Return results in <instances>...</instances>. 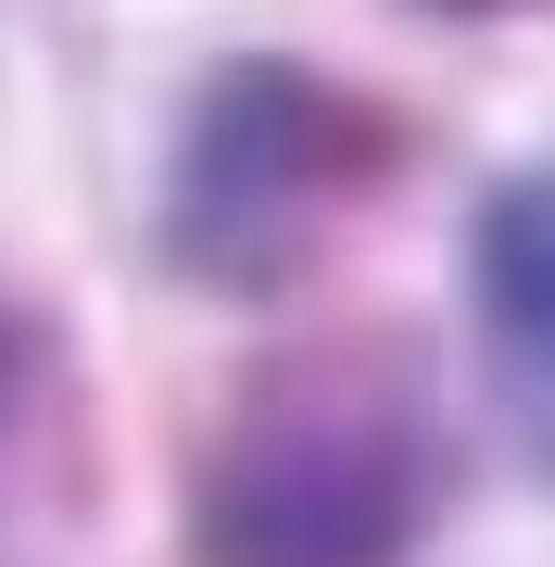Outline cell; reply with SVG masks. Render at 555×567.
Wrapping results in <instances>:
<instances>
[{"label":"cell","instance_id":"3","mask_svg":"<svg viewBox=\"0 0 555 567\" xmlns=\"http://www.w3.org/2000/svg\"><path fill=\"white\" fill-rule=\"evenodd\" d=\"M467 303H480V365H493V416L517 466L555 492V164L480 189L467 215Z\"/></svg>","mask_w":555,"mask_h":567},{"label":"cell","instance_id":"1","mask_svg":"<svg viewBox=\"0 0 555 567\" xmlns=\"http://www.w3.org/2000/svg\"><path fill=\"white\" fill-rule=\"evenodd\" d=\"M442 505V416L417 353L304 341L253 365L215 442L189 454L177 555L189 567H404Z\"/></svg>","mask_w":555,"mask_h":567},{"label":"cell","instance_id":"5","mask_svg":"<svg viewBox=\"0 0 555 567\" xmlns=\"http://www.w3.org/2000/svg\"><path fill=\"white\" fill-rule=\"evenodd\" d=\"M430 13H467L480 25V13H543V0H430Z\"/></svg>","mask_w":555,"mask_h":567},{"label":"cell","instance_id":"4","mask_svg":"<svg viewBox=\"0 0 555 567\" xmlns=\"http://www.w3.org/2000/svg\"><path fill=\"white\" fill-rule=\"evenodd\" d=\"M39 404H51V328H39L25 290H0V442H13Z\"/></svg>","mask_w":555,"mask_h":567},{"label":"cell","instance_id":"2","mask_svg":"<svg viewBox=\"0 0 555 567\" xmlns=\"http://www.w3.org/2000/svg\"><path fill=\"white\" fill-rule=\"evenodd\" d=\"M404 114L379 89H341L329 63L290 51H227L177 114L165 189H152V240L189 290L227 303H278L353 215L404 177Z\"/></svg>","mask_w":555,"mask_h":567}]
</instances>
